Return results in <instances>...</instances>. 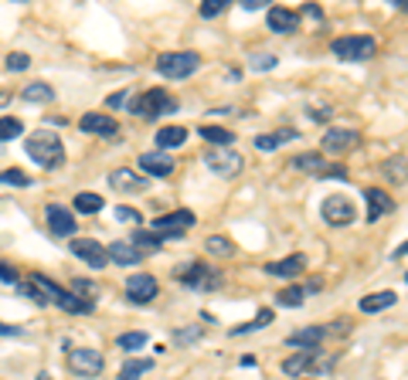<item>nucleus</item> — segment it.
<instances>
[{
	"label": "nucleus",
	"instance_id": "f257e3e1",
	"mask_svg": "<svg viewBox=\"0 0 408 380\" xmlns=\"http://www.w3.org/2000/svg\"><path fill=\"white\" fill-rule=\"evenodd\" d=\"M24 150H28V156H31L38 167H45V170H58L65 163L62 136H55V133H48V129L31 133V136L24 139Z\"/></svg>",
	"mask_w": 408,
	"mask_h": 380
},
{
	"label": "nucleus",
	"instance_id": "f03ea898",
	"mask_svg": "<svg viewBox=\"0 0 408 380\" xmlns=\"http://www.w3.org/2000/svg\"><path fill=\"white\" fill-rule=\"evenodd\" d=\"M177 109H181V102L163 89L140 92V95L129 99V112L140 116V119H160V116H171V112H177Z\"/></svg>",
	"mask_w": 408,
	"mask_h": 380
},
{
	"label": "nucleus",
	"instance_id": "7ed1b4c3",
	"mask_svg": "<svg viewBox=\"0 0 408 380\" xmlns=\"http://www.w3.org/2000/svg\"><path fill=\"white\" fill-rule=\"evenodd\" d=\"M173 278L194 292H215L225 286V275H221L218 268H208L204 261H188V265L173 268Z\"/></svg>",
	"mask_w": 408,
	"mask_h": 380
},
{
	"label": "nucleus",
	"instance_id": "20e7f679",
	"mask_svg": "<svg viewBox=\"0 0 408 380\" xmlns=\"http://www.w3.org/2000/svg\"><path fill=\"white\" fill-rule=\"evenodd\" d=\"M198 68H201V55L198 51H163L157 58V72L163 78H173V82L190 78Z\"/></svg>",
	"mask_w": 408,
	"mask_h": 380
},
{
	"label": "nucleus",
	"instance_id": "39448f33",
	"mask_svg": "<svg viewBox=\"0 0 408 380\" xmlns=\"http://www.w3.org/2000/svg\"><path fill=\"white\" fill-rule=\"evenodd\" d=\"M330 51L340 61H367V58H375L377 41L367 38V34H344V38L330 41Z\"/></svg>",
	"mask_w": 408,
	"mask_h": 380
},
{
	"label": "nucleus",
	"instance_id": "423d86ee",
	"mask_svg": "<svg viewBox=\"0 0 408 380\" xmlns=\"http://www.w3.org/2000/svg\"><path fill=\"white\" fill-rule=\"evenodd\" d=\"M198 224V217H194V211H173V214H163V217H154L150 221V228L146 231H154L160 241H171V238H184V231H190Z\"/></svg>",
	"mask_w": 408,
	"mask_h": 380
},
{
	"label": "nucleus",
	"instance_id": "0eeeda50",
	"mask_svg": "<svg viewBox=\"0 0 408 380\" xmlns=\"http://www.w3.org/2000/svg\"><path fill=\"white\" fill-rule=\"evenodd\" d=\"M320 217H323L327 224H333V228H347V224L358 221V211H354L350 197L330 194V197H323V204H320Z\"/></svg>",
	"mask_w": 408,
	"mask_h": 380
},
{
	"label": "nucleus",
	"instance_id": "6e6552de",
	"mask_svg": "<svg viewBox=\"0 0 408 380\" xmlns=\"http://www.w3.org/2000/svg\"><path fill=\"white\" fill-rule=\"evenodd\" d=\"M204 167L211 170V173H218V177H238L242 167H245V160H242V153L238 150L225 146V150H208L204 153Z\"/></svg>",
	"mask_w": 408,
	"mask_h": 380
},
{
	"label": "nucleus",
	"instance_id": "1a4fd4ad",
	"mask_svg": "<svg viewBox=\"0 0 408 380\" xmlns=\"http://www.w3.org/2000/svg\"><path fill=\"white\" fill-rule=\"evenodd\" d=\"M320 146H323V153H330V156H340V153H350L361 146V133H358V129H347V126H330L327 133H323V139H320Z\"/></svg>",
	"mask_w": 408,
	"mask_h": 380
},
{
	"label": "nucleus",
	"instance_id": "9d476101",
	"mask_svg": "<svg viewBox=\"0 0 408 380\" xmlns=\"http://www.w3.org/2000/svg\"><path fill=\"white\" fill-rule=\"evenodd\" d=\"M126 303H133V305H150L154 299H157V292H160V282L154 278V275H129L126 278Z\"/></svg>",
	"mask_w": 408,
	"mask_h": 380
},
{
	"label": "nucleus",
	"instance_id": "9b49d317",
	"mask_svg": "<svg viewBox=\"0 0 408 380\" xmlns=\"http://www.w3.org/2000/svg\"><path fill=\"white\" fill-rule=\"evenodd\" d=\"M102 367H106V360H102L99 350H89V347L68 350V370H72L75 377H99Z\"/></svg>",
	"mask_w": 408,
	"mask_h": 380
},
{
	"label": "nucleus",
	"instance_id": "f8f14e48",
	"mask_svg": "<svg viewBox=\"0 0 408 380\" xmlns=\"http://www.w3.org/2000/svg\"><path fill=\"white\" fill-rule=\"evenodd\" d=\"M68 251H72L79 261H85L89 268H95V272L109 265V259H106V244H99L95 238H72V241H68Z\"/></svg>",
	"mask_w": 408,
	"mask_h": 380
},
{
	"label": "nucleus",
	"instance_id": "ddd939ff",
	"mask_svg": "<svg viewBox=\"0 0 408 380\" xmlns=\"http://www.w3.org/2000/svg\"><path fill=\"white\" fill-rule=\"evenodd\" d=\"M45 221H48V231H51L55 238H75L79 221H75V211H68L65 204H48Z\"/></svg>",
	"mask_w": 408,
	"mask_h": 380
},
{
	"label": "nucleus",
	"instance_id": "4468645a",
	"mask_svg": "<svg viewBox=\"0 0 408 380\" xmlns=\"http://www.w3.org/2000/svg\"><path fill=\"white\" fill-rule=\"evenodd\" d=\"M320 357L323 353H316V350H303V353H296V357H286L283 360V374H289V377H303V374H310V370H327L333 360H323L320 364Z\"/></svg>",
	"mask_w": 408,
	"mask_h": 380
},
{
	"label": "nucleus",
	"instance_id": "2eb2a0df",
	"mask_svg": "<svg viewBox=\"0 0 408 380\" xmlns=\"http://www.w3.org/2000/svg\"><path fill=\"white\" fill-rule=\"evenodd\" d=\"M136 167L146 173V177H157V180H163V177H171L173 173V156L171 153H160V150H154V153H143L140 160H136Z\"/></svg>",
	"mask_w": 408,
	"mask_h": 380
},
{
	"label": "nucleus",
	"instance_id": "dca6fc26",
	"mask_svg": "<svg viewBox=\"0 0 408 380\" xmlns=\"http://www.w3.org/2000/svg\"><path fill=\"white\" fill-rule=\"evenodd\" d=\"M79 129L82 133H95V136H116L119 133V122L112 119V116H106V112H85L79 119Z\"/></svg>",
	"mask_w": 408,
	"mask_h": 380
},
{
	"label": "nucleus",
	"instance_id": "f3484780",
	"mask_svg": "<svg viewBox=\"0 0 408 380\" xmlns=\"http://www.w3.org/2000/svg\"><path fill=\"white\" fill-rule=\"evenodd\" d=\"M266 24H269V31H276V34H296L299 31V11H289V7H269Z\"/></svg>",
	"mask_w": 408,
	"mask_h": 380
},
{
	"label": "nucleus",
	"instance_id": "a211bd4d",
	"mask_svg": "<svg viewBox=\"0 0 408 380\" xmlns=\"http://www.w3.org/2000/svg\"><path fill=\"white\" fill-rule=\"evenodd\" d=\"M303 272H306V255H289V259H283V261H269L266 265V275L286 278V282H293V278Z\"/></svg>",
	"mask_w": 408,
	"mask_h": 380
},
{
	"label": "nucleus",
	"instance_id": "6ab92c4d",
	"mask_svg": "<svg viewBox=\"0 0 408 380\" xmlns=\"http://www.w3.org/2000/svg\"><path fill=\"white\" fill-rule=\"evenodd\" d=\"M364 200H367V224H375L381 214L394 211V197L385 194L381 187H367V190H364Z\"/></svg>",
	"mask_w": 408,
	"mask_h": 380
},
{
	"label": "nucleus",
	"instance_id": "aec40b11",
	"mask_svg": "<svg viewBox=\"0 0 408 380\" xmlns=\"http://www.w3.org/2000/svg\"><path fill=\"white\" fill-rule=\"evenodd\" d=\"M109 187L119 194H140V190H146V177H136L133 170H112Z\"/></svg>",
	"mask_w": 408,
	"mask_h": 380
},
{
	"label": "nucleus",
	"instance_id": "412c9836",
	"mask_svg": "<svg viewBox=\"0 0 408 380\" xmlns=\"http://www.w3.org/2000/svg\"><path fill=\"white\" fill-rule=\"evenodd\" d=\"M323 336L327 330H320V326H303L296 333L286 336V347H303V350H316L320 343H323Z\"/></svg>",
	"mask_w": 408,
	"mask_h": 380
},
{
	"label": "nucleus",
	"instance_id": "4be33fe9",
	"mask_svg": "<svg viewBox=\"0 0 408 380\" xmlns=\"http://www.w3.org/2000/svg\"><path fill=\"white\" fill-rule=\"evenodd\" d=\"M106 259L112 265H140L143 255L129 241H112V244H106Z\"/></svg>",
	"mask_w": 408,
	"mask_h": 380
},
{
	"label": "nucleus",
	"instance_id": "5701e85b",
	"mask_svg": "<svg viewBox=\"0 0 408 380\" xmlns=\"http://www.w3.org/2000/svg\"><path fill=\"white\" fill-rule=\"evenodd\" d=\"M394 303H398V292H392V289L371 292V295H364V299H361V313L375 316V313H385V309H392Z\"/></svg>",
	"mask_w": 408,
	"mask_h": 380
},
{
	"label": "nucleus",
	"instance_id": "b1692460",
	"mask_svg": "<svg viewBox=\"0 0 408 380\" xmlns=\"http://www.w3.org/2000/svg\"><path fill=\"white\" fill-rule=\"evenodd\" d=\"M184 139H188V129H184V126H160V129H157V146H160V153L184 146Z\"/></svg>",
	"mask_w": 408,
	"mask_h": 380
},
{
	"label": "nucleus",
	"instance_id": "393cba45",
	"mask_svg": "<svg viewBox=\"0 0 408 380\" xmlns=\"http://www.w3.org/2000/svg\"><path fill=\"white\" fill-rule=\"evenodd\" d=\"M21 99H24V102H41V106H48V102H55V89H51L48 82H28V85L21 89Z\"/></svg>",
	"mask_w": 408,
	"mask_h": 380
},
{
	"label": "nucleus",
	"instance_id": "a878e982",
	"mask_svg": "<svg viewBox=\"0 0 408 380\" xmlns=\"http://www.w3.org/2000/svg\"><path fill=\"white\" fill-rule=\"evenodd\" d=\"M129 244L140 251V255H157L160 248H163V241H160L154 231H146V228H140V231H133V238H129Z\"/></svg>",
	"mask_w": 408,
	"mask_h": 380
},
{
	"label": "nucleus",
	"instance_id": "bb28decb",
	"mask_svg": "<svg viewBox=\"0 0 408 380\" xmlns=\"http://www.w3.org/2000/svg\"><path fill=\"white\" fill-rule=\"evenodd\" d=\"M201 139H208L215 150H225V146L235 143V133H228V129H221V126H201Z\"/></svg>",
	"mask_w": 408,
	"mask_h": 380
},
{
	"label": "nucleus",
	"instance_id": "cd10ccee",
	"mask_svg": "<svg viewBox=\"0 0 408 380\" xmlns=\"http://www.w3.org/2000/svg\"><path fill=\"white\" fill-rule=\"evenodd\" d=\"M106 207V200L99 197V194H92V190H79L75 194V211L79 214H99Z\"/></svg>",
	"mask_w": 408,
	"mask_h": 380
},
{
	"label": "nucleus",
	"instance_id": "c85d7f7f",
	"mask_svg": "<svg viewBox=\"0 0 408 380\" xmlns=\"http://www.w3.org/2000/svg\"><path fill=\"white\" fill-rule=\"evenodd\" d=\"M204 248H208V255H215V259L235 255V244H232V238H225V234H211V238L204 241Z\"/></svg>",
	"mask_w": 408,
	"mask_h": 380
},
{
	"label": "nucleus",
	"instance_id": "c756f323",
	"mask_svg": "<svg viewBox=\"0 0 408 380\" xmlns=\"http://www.w3.org/2000/svg\"><path fill=\"white\" fill-rule=\"evenodd\" d=\"M146 370H154V360H150V357H140V360H126L123 370H119V380H140Z\"/></svg>",
	"mask_w": 408,
	"mask_h": 380
},
{
	"label": "nucleus",
	"instance_id": "7c9ffc66",
	"mask_svg": "<svg viewBox=\"0 0 408 380\" xmlns=\"http://www.w3.org/2000/svg\"><path fill=\"white\" fill-rule=\"evenodd\" d=\"M293 167L296 170H303V173H320V167H323V156L320 153H296L293 156Z\"/></svg>",
	"mask_w": 408,
	"mask_h": 380
},
{
	"label": "nucleus",
	"instance_id": "2f4dec72",
	"mask_svg": "<svg viewBox=\"0 0 408 380\" xmlns=\"http://www.w3.org/2000/svg\"><path fill=\"white\" fill-rule=\"evenodd\" d=\"M272 322V309H262L259 316L252 322H242V326H235V330H228L232 336H249V333H255V330H262V326H269Z\"/></svg>",
	"mask_w": 408,
	"mask_h": 380
},
{
	"label": "nucleus",
	"instance_id": "473e14b6",
	"mask_svg": "<svg viewBox=\"0 0 408 380\" xmlns=\"http://www.w3.org/2000/svg\"><path fill=\"white\" fill-rule=\"evenodd\" d=\"M21 133H24V122L17 119V116H0V146L7 139H17Z\"/></svg>",
	"mask_w": 408,
	"mask_h": 380
},
{
	"label": "nucleus",
	"instance_id": "72a5a7b5",
	"mask_svg": "<svg viewBox=\"0 0 408 380\" xmlns=\"http://www.w3.org/2000/svg\"><path fill=\"white\" fill-rule=\"evenodd\" d=\"M303 299H306V289H303V286H286V289L279 292V299H276V303L289 305V309H299V305H303Z\"/></svg>",
	"mask_w": 408,
	"mask_h": 380
},
{
	"label": "nucleus",
	"instance_id": "f704fd0d",
	"mask_svg": "<svg viewBox=\"0 0 408 380\" xmlns=\"http://www.w3.org/2000/svg\"><path fill=\"white\" fill-rule=\"evenodd\" d=\"M72 295H79L82 303H95V299H99V286H95V282H89V278H75V282H72Z\"/></svg>",
	"mask_w": 408,
	"mask_h": 380
},
{
	"label": "nucleus",
	"instance_id": "c9c22d12",
	"mask_svg": "<svg viewBox=\"0 0 408 380\" xmlns=\"http://www.w3.org/2000/svg\"><path fill=\"white\" fill-rule=\"evenodd\" d=\"M204 336L201 326H181V330H173V343L177 347H190V343H198Z\"/></svg>",
	"mask_w": 408,
	"mask_h": 380
},
{
	"label": "nucleus",
	"instance_id": "e433bc0d",
	"mask_svg": "<svg viewBox=\"0 0 408 380\" xmlns=\"http://www.w3.org/2000/svg\"><path fill=\"white\" fill-rule=\"evenodd\" d=\"M146 340H150L146 333H123V336H116V347L133 353V350H140V347H146Z\"/></svg>",
	"mask_w": 408,
	"mask_h": 380
},
{
	"label": "nucleus",
	"instance_id": "4c0bfd02",
	"mask_svg": "<svg viewBox=\"0 0 408 380\" xmlns=\"http://www.w3.org/2000/svg\"><path fill=\"white\" fill-rule=\"evenodd\" d=\"M4 65H7V72H28V68H31V55H24V51H11Z\"/></svg>",
	"mask_w": 408,
	"mask_h": 380
},
{
	"label": "nucleus",
	"instance_id": "58836bf2",
	"mask_svg": "<svg viewBox=\"0 0 408 380\" xmlns=\"http://www.w3.org/2000/svg\"><path fill=\"white\" fill-rule=\"evenodd\" d=\"M385 173H388L392 180L405 183V153H398L394 160H388V163H385Z\"/></svg>",
	"mask_w": 408,
	"mask_h": 380
},
{
	"label": "nucleus",
	"instance_id": "ea45409f",
	"mask_svg": "<svg viewBox=\"0 0 408 380\" xmlns=\"http://www.w3.org/2000/svg\"><path fill=\"white\" fill-rule=\"evenodd\" d=\"M276 65H279V58H276V55H252V58H249L252 72H272Z\"/></svg>",
	"mask_w": 408,
	"mask_h": 380
},
{
	"label": "nucleus",
	"instance_id": "a19ab883",
	"mask_svg": "<svg viewBox=\"0 0 408 380\" xmlns=\"http://www.w3.org/2000/svg\"><path fill=\"white\" fill-rule=\"evenodd\" d=\"M228 4H232V0H204L201 7H198V14H201L204 21H211V17H218L221 11L228 7Z\"/></svg>",
	"mask_w": 408,
	"mask_h": 380
},
{
	"label": "nucleus",
	"instance_id": "79ce46f5",
	"mask_svg": "<svg viewBox=\"0 0 408 380\" xmlns=\"http://www.w3.org/2000/svg\"><path fill=\"white\" fill-rule=\"evenodd\" d=\"M0 183H14V187H31V177L21 173V170H4L0 173Z\"/></svg>",
	"mask_w": 408,
	"mask_h": 380
},
{
	"label": "nucleus",
	"instance_id": "37998d69",
	"mask_svg": "<svg viewBox=\"0 0 408 380\" xmlns=\"http://www.w3.org/2000/svg\"><path fill=\"white\" fill-rule=\"evenodd\" d=\"M14 289L21 292V295H24V299H31L34 305H48V303H45V295H41V292H38V289H34L31 282H17Z\"/></svg>",
	"mask_w": 408,
	"mask_h": 380
},
{
	"label": "nucleus",
	"instance_id": "c03bdc74",
	"mask_svg": "<svg viewBox=\"0 0 408 380\" xmlns=\"http://www.w3.org/2000/svg\"><path fill=\"white\" fill-rule=\"evenodd\" d=\"M255 150H262V153L279 150V139H276V133H262V136H255Z\"/></svg>",
	"mask_w": 408,
	"mask_h": 380
},
{
	"label": "nucleus",
	"instance_id": "a18cd8bd",
	"mask_svg": "<svg viewBox=\"0 0 408 380\" xmlns=\"http://www.w3.org/2000/svg\"><path fill=\"white\" fill-rule=\"evenodd\" d=\"M316 177H333V180H347V170L340 167V163H323Z\"/></svg>",
	"mask_w": 408,
	"mask_h": 380
},
{
	"label": "nucleus",
	"instance_id": "49530a36",
	"mask_svg": "<svg viewBox=\"0 0 408 380\" xmlns=\"http://www.w3.org/2000/svg\"><path fill=\"white\" fill-rule=\"evenodd\" d=\"M116 221H126V224H133V221H140V211L136 207H116Z\"/></svg>",
	"mask_w": 408,
	"mask_h": 380
},
{
	"label": "nucleus",
	"instance_id": "de8ad7c7",
	"mask_svg": "<svg viewBox=\"0 0 408 380\" xmlns=\"http://www.w3.org/2000/svg\"><path fill=\"white\" fill-rule=\"evenodd\" d=\"M129 99H133V95H129L126 89H123V92H112L109 99H106V106H109V109H119V106H126Z\"/></svg>",
	"mask_w": 408,
	"mask_h": 380
},
{
	"label": "nucleus",
	"instance_id": "09e8293b",
	"mask_svg": "<svg viewBox=\"0 0 408 380\" xmlns=\"http://www.w3.org/2000/svg\"><path fill=\"white\" fill-rule=\"evenodd\" d=\"M0 282H7V286H17V272L7 265V261H0Z\"/></svg>",
	"mask_w": 408,
	"mask_h": 380
},
{
	"label": "nucleus",
	"instance_id": "8fccbe9b",
	"mask_svg": "<svg viewBox=\"0 0 408 380\" xmlns=\"http://www.w3.org/2000/svg\"><path fill=\"white\" fill-rule=\"evenodd\" d=\"M306 116H310L313 122H327L330 119V109H313V106H310V109H306Z\"/></svg>",
	"mask_w": 408,
	"mask_h": 380
},
{
	"label": "nucleus",
	"instance_id": "3c124183",
	"mask_svg": "<svg viewBox=\"0 0 408 380\" xmlns=\"http://www.w3.org/2000/svg\"><path fill=\"white\" fill-rule=\"evenodd\" d=\"M299 14H306V17H313V21H323V11L316 7V4H303V11Z\"/></svg>",
	"mask_w": 408,
	"mask_h": 380
},
{
	"label": "nucleus",
	"instance_id": "603ef678",
	"mask_svg": "<svg viewBox=\"0 0 408 380\" xmlns=\"http://www.w3.org/2000/svg\"><path fill=\"white\" fill-rule=\"evenodd\" d=\"M0 336H24V326H11V322H0Z\"/></svg>",
	"mask_w": 408,
	"mask_h": 380
},
{
	"label": "nucleus",
	"instance_id": "864d4df0",
	"mask_svg": "<svg viewBox=\"0 0 408 380\" xmlns=\"http://www.w3.org/2000/svg\"><path fill=\"white\" fill-rule=\"evenodd\" d=\"M262 4H266V0H242V7H245V11H259Z\"/></svg>",
	"mask_w": 408,
	"mask_h": 380
},
{
	"label": "nucleus",
	"instance_id": "5fc2aeb1",
	"mask_svg": "<svg viewBox=\"0 0 408 380\" xmlns=\"http://www.w3.org/2000/svg\"><path fill=\"white\" fill-rule=\"evenodd\" d=\"M7 102H11V95H7V92H0V106H7Z\"/></svg>",
	"mask_w": 408,
	"mask_h": 380
},
{
	"label": "nucleus",
	"instance_id": "6e6d98bb",
	"mask_svg": "<svg viewBox=\"0 0 408 380\" xmlns=\"http://www.w3.org/2000/svg\"><path fill=\"white\" fill-rule=\"evenodd\" d=\"M38 380H51V377H48V374H38Z\"/></svg>",
	"mask_w": 408,
	"mask_h": 380
},
{
	"label": "nucleus",
	"instance_id": "4d7b16f0",
	"mask_svg": "<svg viewBox=\"0 0 408 380\" xmlns=\"http://www.w3.org/2000/svg\"><path fill=\"white\" fill-rule=\"evenodd\" d=\"M0 153H4V146H0Z\"/></svg>",
	"mask_w": 408,
	"mask_h": 380
}]
</instances>
